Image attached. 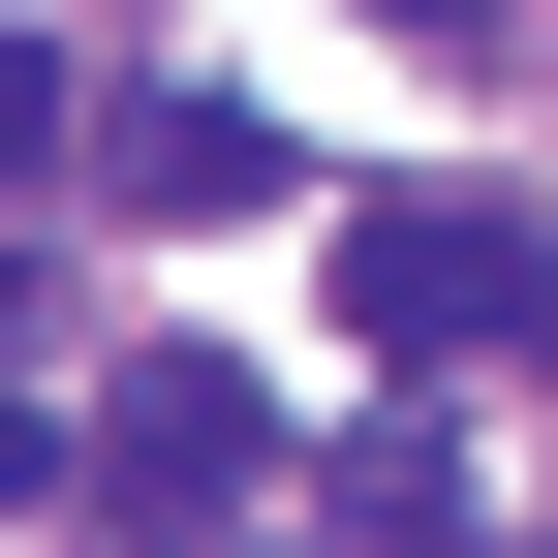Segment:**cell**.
Returning <instances> with one entry per match:
<instances>
[{"label":"cell","mask_w":558,"mask_h":558,"mask_svg":"<svg viewBox=\"0 0 558 558\" xmlns=\"http://www.w3.org/2000/svg\"><path fill=\"white\" fill-rule=\"evenodd\" d=\"M62 465H94V527H156V558H186V527H248V465H279V403L218 373V341H156V373H124V403H94Z\"/></svg>","instance_id":"cell-2"},{"label":"cell","mask_w":558,"mask_h":558,"mask_svg":"<svg viewBox=\"0 0 558 558\" xmlns=\"http://www.w3.org/2000/svg\"><path fill=\"white\" fill-rule=\"evenodd\" d=\"M94 186H124V218H248L279 124H248V94H124V124H94Z\"/></svg>","instance_id":"cell-3"},{"label":"cell","mask_w":558,"mask_h":558,"mask_svg":"<svg viewBox=\"0 0 558 558\" xmlns=\"http://www.w3.org/2000/svg\"><path fill=\"white\" fill-rule=\"evenodd\" d=\"M527 311H558V279H527Z\"/></svg>","instance_id":"cell-4"},{"label":"cell","mask_w":558,"mask_h":558,"mask_svg":"<svg viewBox=\"0 0 558 558\" xmlns=\"http://www.w3.org/2000/svg\"><path fill=\"white\" fill-rule=\"evenodd\" d=\"M341 341H403V373L527 341V218L497 186H373V218H341Z\"/></svg>","instance_id":"cell-1"}]
</instances>
